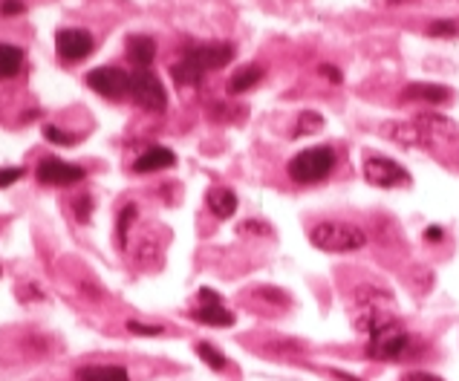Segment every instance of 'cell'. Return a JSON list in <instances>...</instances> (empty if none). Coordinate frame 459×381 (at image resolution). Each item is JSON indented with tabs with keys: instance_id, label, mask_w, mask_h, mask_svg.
<instances>
[{
	"instance_id": "21",
	"label": "cell",
	"mask_w": 459,
	"mask_h": 381,
	"mask_svg": "<svg viewBox=\"0 0 459 381\" xmlns=\"http://www.w3.org/2000/svg\"><path fill=\"white\" fill-rule=\"evenodd\" d=\"M428 35H431V38H456L459 23L456 20H436V23H431Z\"/></svg>"
},
{
	"instance_id": "23",
	"label": "cell",
	"mask_w": 459,
	"mask_h": 381,
	"mask_svg": "<svg viewBox=\"0 0 459 381\" xmlns=\"http://www.w3.org/2000/svg\"><path fill=\"white\" fill-rule=\"evenodd\" d=\"M318 127H324V115H318V113H301V122H297V133H315Z\"/></svg>"
},
{
	"instance_id": "8",
	"label": "cell",
	"mask_w": 459,
	"mask_h": 381,
	"mask_svg": "<svg viewBox=\"0 0 459 381\" xmlns=\"http://www.w3.org/2000/svg\"><path fill=\"white\" fill-rule=\"evenodd\" d=\"M413 122H416V127L424 133V139H428V147L447 145V142H456L459 139V124L442 113H419Z\"/></svg>"
},
{
	"instance_id": "3",
	"label": "cell",
	"mask_w": 459,
	"mask_h": 381,
	"mask_svg": "<svg viewBox=\"0 0 459 381\" xmlns=\"http://www.w3.org/2000/svg\"><path fill=\"white\" fill-rule=\"evenodd\" d=\"M332 168H336V150L327 145H315V147H306L297 156H292L286 171H289L292 182L315 185L321 179H327Z\"/></svg>"
},
{
	"instance_id": "33",
	"label": "cell",
	"mask_w": 459,
	"mask_h": 381,
	"mask_svg": "<svg viewBox=\"0 0 459 381\" xmlns=\"http://www.w3.org/2000/svg\"><path fill=\"white\" fill-rule=\"evenodd\" d=\"M442 237H445V231H442L439 226H431L428 231H424V240H431V242H433V240H442Z\"/></svg>"
},
{
	"instance_id": "34",
	"label": "cell",
	"mask_w": 459,
	"mask_h": 381,
	"mask_svg": "<svg viewBox=\"0 0 459 381\" xmlns=\"http://www.w3.org/2000/svg\"><path fill=\"white\" fill-rule=\"evenodd\" d=\"M390 6H401V4H410V0H387Z\"/></svg>"
},
{
	"instance_id": "2",
	"label": "cell",
	"mask_w": 459,
	"mask_h": 381,
	"mask_svg": "<svg viewBox=\"0 0 459 381\" xmlns=\"http://www.w3.org/2000/svg\"><path fill=\"white\" fill-rule=\"evenodd\" d=\"M309 240L318 251H329V254H347V251H359L367 246V234L352 223H338V219H329V223H318L309 231Z\"/></svg>"
},
{
	"instance_id": "20",
	"label": "cell",
	"mask_w": 459,
	"mask_h": 381,
	"mask_svg": "<svg viewBox=\"0 0 459 381\" xmlns=\"http://www.w3.org/2000/svg\"><path fill=\"white\" fill-rule=\"evenodd\" d=\"M197 355L202 358L205 364H209L211 369H226V355L217 350V346H211V344H197Z\"/></svg>"
},
{
	"instance_id": "27",
	"label": "cell",
	"mask_w": 459,
	"mask_h": 381,
	"mask_svg": "<svg viewBox=\"0 0 459 381\" xmlns=\"http://www.w3.org/2000/svg\"><path fill=\"white\" fill-rule=\"evenodd\" d=\"M128 329L136 335H162L165 332L162 327H147V323H139V321H128Z\"/></svg>"
},
{
	"instance_id": "7",
	"label": "cell",
	"mask_w": 459,
	"mask_h": 381,
	"mask_svg": "<svg viewBox=\"0 0 459 381\" xmlns=\"http://www.w3.org/2000/svg\"><path fill=\"white\" fill-rule=\"evenodd\" d=\"M87 87L105 99H122L131 92V75L119 67H96L84 75Z\"/></svg>"
},
{
	"instance_id": "15",
	"label": "cell",
	"mask_w": 459,
	"mask_h": 381,
	"mask_svg": "<svg viewBox=\"0 0 459 381\" xmlns=\"http://www.w3.org/2000/svg\"><path fill=\"white\" fill-rule=\"evenodd\" d=\"M78 381H131L128 369L116 364H90L75 373Z\"/></svg>"
},
{
	"instance_id": "32",
	"label": "cell",
	"mask_w": 459,
	"mask_h": 381,
	"mask_svg": "<svg viewBox=\"0 0 459 381\" xmlns=\"http://www.w3.org/2000/svg\"><path fill=\"white\" fill-rule=\"evenodd\" d=\"M200 300L202 304H220V295H217L214 289H200Z\"/></svg>"
},
{
	"instance_id": "4",
	"label": "cell",
	"mask_w": 459,
	"mask_h": 381,
	"mask_svg": "<svg viewBox=\"0 0 459 381\" xmlns=\"http://www.w3.org/2000/svg\"><path fill=\"white\" fill-rule=\"evenodd\" d=\"M408 344H410V335L405 332V327H399L393 321L370 335V341H367V355L376 358V361H399V358L408 353Z\"/></svg>"
},
{
	"instance_id": "26",
	"label": "cell",
	"mask_w": 459,
	"mask_h": 381,
	"mask_svg": "<svg viewBox=\"0 0 459 381\" xmlns=\"http://www.w3.org/2000/svg\"><path fill=\"white\" fill-rule=\"evenodd\" d=\"M24 173H27V171L20 168V165H18V168H15V165H12V168H0V188H9V185L18 182L20 177H24Z\"/></svg>"
},
{
	"instance_id": "30",
	"label": "cell",
	"mask_w": 459,
	"mask_h": 381,
	"mask_svg": "<svg viewBox=\"0 0 459 381\" xmlns=\"http://www.w3.org/2000/svg\"><path fill=\"white\" fill-rule=\"evenodd\" d=\"M87 214H90V196L82 194V200H78V219H82V223H87Z\"/></svg>"
},
{
	"instance_id": "14",
	"label": "cell",
	"mask_w": 459,
	"mask_h": 381,
	"mask_svg": "<svg viewBox=\"0 0 459 381\" xmlns=\"http://www.w3.org/2000/svg\"><path fill=\"white\" fill-rule=\"evenodd\" d=\"M454 92L447 87H439V84H408L401 90V99L405 101H428V104H442L451 99Z\"/></svg>"
},
{
	"instance_id": "24",
	"label": "cell",
	"mask_w": 459,
	"mask_h": 381,
	"mask_svg": "<svg viewBox=\"0 0 459 381\" xmlns=\"http://www.w3.org/2000/svg\"><path fill=\"white\" fill-rule=\"evenodd\" d=\"M44 136H47L50 142H55V145H75V142H78V136L61 133V131H59V127H55V124H47V127H44Z\"/></svg>"
},
{
	"instance_id": "28",
	"label": "cell",
	"mask_w": 459,
	"mask_h": 381,
	"mask_svg": "<svg viewBox=\"0 0 459 381\" xmlns=\"http://www.w3.org/2000/svg\"><path fill=\"white\" fill-rule=\"evenodd\" d=\"M24 12V4L20 0H0V15L12 18V15H20Z\"/></svg>"
},
{
	"instance_id": "19",
	"label": "cell",
	"mask_w": 459,
	"mask_h": 381,
	"mask_svg": "<svg viewBox=\"0 0 459 381\" xmlns=\"http://www.w3.org/2000/svg\"><path fill=\"white\" fill-rule=\"evenodd\" d=\"M24 67V50L12 44H0V78H12Z\"/></svg>"
},
{
	"instance_id": "12",
	"label": "cell",
	"mask_w": 459,
	"mask_h": 381,
	"mask_svg": "<svg viewBox=\"0 0 459 381\" xmlns=\"http://www.w3.org/2000/svg\"><path fill=\"white\" fill-rule=\"evenodd\" d=\"M384 136L405 147H428V139L416 127V122H390L384 124Z\"/></svg>"
},
{
	"instance_id": "31",
	"label": "cell",
	"mask_w": 459,
	"mask_h": 381,
	"mask_svg": "<svg viewBox=\"0 0 459 381\" xmlns=\"http://www.w3.org/2000/svg\"><path fill=\"white\" fill-rule=\"evenodd\" d=\"M321 75H327V78L332 81V84H341V73H338V69H336V67H329V64H324V67H321Z\"/></svg>"
},
{
	"instance_id": "6",
	"label": "cell",
	"mask_w": 459,
	"mask_h": 381,
	"mask_svg": "<svg viewBox=\"0 0 459 381\" xmlns=\"http://www.w3.org/2000/svg\"><path fill=\"white\" fill-rule=\"evenodd\" d=\"M364 179L376 185V188H405V185H410V173L408 168H401L399 162L387 156H367Z\"/></svg>"
},
{
	"instance_id": "1",
	"label": "cell",
	"mask_w": 459,
	"mask_h": 381,
	"mask_svg": "<svg viewBox=\"0 0 459 381\" xmlns=\"http://www.w3.org/2000/svg\"><path fill=\"white\" fill-rule=\"evenodd\" d=\"M232 58H234L232 44H197L188 46L179 64L170 67V75L182 87H197L205 73L223 69L226 64H232Z\"/></svg>"
},
{
	"instance_id": "17",
	"label": "cell",
	"mask_w": 459,
	"mask_h": 381,
	"mask_svg": "<svg viewBox=\"0 0 459 381\" xmlns=\"http://www.w3.org/2000/svg\"><path fill=\"white\" fill-rule=\"evenodd\" d=\"M191 318L200 323H209V327H232L234 323V315L223 304H202L191 312Z\"/></svg>"
},
{
	"instance_id": "18",
	"label": "cell",
	"mask_w": 459,
	"mask_h": 381,
	"mask_svg": "<svg viewBox=\"0 0 459 381\" xmlns=\"http://www.w3.org/2000/svg\"><path fill=\"white\" fill-rule=\"evenodd\" d=\"M260 78H263V67L249 64V67L237 69V73L232 75V81H228V92H232V96H240V92H249L251 87H257Z\"/></svg>"
},
{
	"instance_id": "11",
	"label": "cell",
	"mask_w": 459,
	"mask_h": 381,
	"mask_svg": "<svg viewBox=\"0 0 459 381\" xmlns=\"http://www.w3.org/2000/svg\"><path fill=\"white\" fill-rule=\"evenodd\" d=\"M174 165H177L174 150H168V147H162V145H156V147H147L145 154L133 162V171H136V173H154V171L174 168Z\"/></svg>"
},
{
	"instance_id": "25",
	"label": "cell",
	"mask_w": 459,
	"mask_h": 381,
	"mask_svg": "<svg viewBox=\"0 0 459 381\" xmlns=\"http://www.w3.org/2000/svg\"><path fill=\"white\" fill-rule=\"evenodd\" d=\"M240 234H263V237H269L272 234V226L269 223H260V219H246V223L240 226Z\"/></svg>"
},
{
	"instance_id": "9",
	"label": "cell",
	"mask_w": 459,
	"mask_h": 381,
	"mask_svg": "<svg viewBox=\"0 0 459 381\" xmlns=\"http://www.w3.org/2000/svg\"><path fill=\"white\" fill-rule=\"evenodd\" d=\"M55 50H59L61 61L75 64L93 52V35L87 29H61L55 35Z\"/></svg>"
},
{
	"instance_id": "16",
	"label": "cell",
	"mask_w": 459,
	"mask_h": 381,
	"mask_svg": "<svg viewBox=\"0 0 459 381\" xmlns=\"http://www.w3.org/2000/svg\"><path fill=\"white\" fill-rule=\"evenodd\" d=\"M205 202H209L211 214L220 219H228L237 211V194L232 188H211L209 196H205Z\"/></svg>"
},
{
	"instance_id": "29",
	"label": "cell",
	"mask_w": 459,
	"mask_h": 381,
	"mask_svg": "<svg viewBox=\"0 0 459 381\" xmlns=\"http://www.w3.org/2000/svg\"><path fill=\"white\" fill-rule=\"evenodd\" d=\"M401 381H445V378L433 376V373H422V369H416V373H405V376H401Z\"/></svg>"
},
{
	"instance_id": "10",
	"label": "cell",
	"mask_w": 459,
	"mask_h": 381,
	"mask_svg": "<svg viewBox=\"0 0 459 381\" xmlns=\"http://www.w3.org/2000/svg\"><path fill=\"white\" fill-rule=\"evenodd\" d=\"M36 177L41 185H75L84 179V168L70 165V162H64V159L47 156L38 162Z\"/></svg>"
},
{
	"instance_id": "13",
	"label": "cell",
	"mask_w": 459,
	"mask_h": 381,
	"mask_svg": "<svg viewBox=\"0 0 459 381\" xmlns=\"http://www.w3.org/2000/svg\"><path fill=\"white\" fill-rule=\"evenodd\" d=\"M128 58L139 69H147L156 58V41L151 38V35H131V38H128Z\"/></svg>"
},
{
	"instance_id": "22",
	"label": "cell",
	"mask_w": 459,
	"mask_h": 381,
	"mask_svg": "<svg viewBox=\"0 0 459 381\" xmlns=\"http://www.w3.org/2000/svg\"><path fill=\"white\" fill-rule=\"evenodd\" d=\"M133 219H136V205H124L122 214H119V242L122 246L128 242V228H131Z\"/></svg>"
},
{
	"instance_id": "5",
	"label": "cell",
	"mask_w": 459,
	"mask_h": 381,
	"mask_svg": "<svg viewBox=\"0 0 459 381\" xmlns=\"http://www.w3.org/2000/svg\"><path fill=\"white\" fill-rule=\"evenodd\" d=\"M131 96L147 113H165L168 107V92L151 69H136L131 75Z\"/></svg>"
}]
</instances>
